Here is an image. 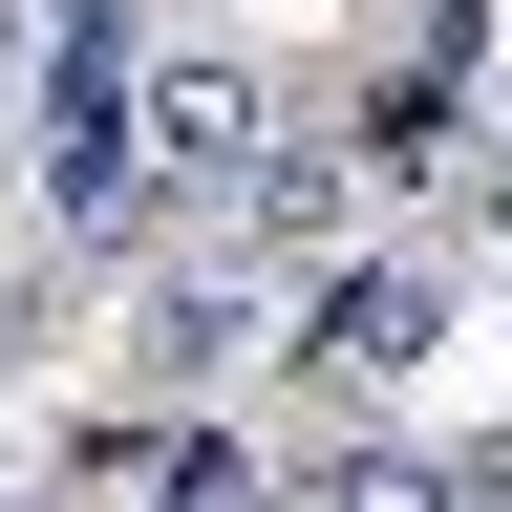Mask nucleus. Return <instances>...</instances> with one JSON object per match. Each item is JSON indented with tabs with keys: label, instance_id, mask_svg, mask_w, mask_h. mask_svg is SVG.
I'll return each mask as SVG.
<instances>
[{
	"label": "nucleus",
	"instance_id": "7",
	"mask_svg": "<svg viewBox=\"0 0 512 512\" xmlns=\"http://www.w3.org/2000/svg\"><path fill=\"white\" fill-rule=\"evenodd\" d=\"M470 256H491V278H512V128H491V150H470Z\"/></svg>",
	"mask_w": 512,
	"mask_h": 512
},
{
	"label": "nucleus",
	"instance_id": "3",
	"mask_svg": "<svg viewBox=\"0 0 512 512\" xmlns=\"http://www.w3.org/2000/svg\"><path fill=\"white\" fill-rule=\"evenodd\" d=\"M128 363H150V406L256 384L278 363V256H171V278H128Z\"/></svg>",
	"mask_w": 512,
	"mask_h": 512
},
{
	"label": "nucleus",
	"instance_id": "5",
	"mask_svg": "<svg viewBox=\"0 0 512 512\" xmlns=\"http://www.w3.org/2000/svg\"><path fill=\"white\" fill-rule=\"evenodd\" d=\"M299 470L256 448L235 406H150V448H128V512H278Z\"/></svg>",
	"mask_w": 512,
	"mask_h": 512
},
{
	"label": "nucleus",
	"instance_id": "6",
	"mask_svg": "<svg viewBox=\"0 0 512 512\" xmlns=\"http://www.w3.org/2000/svg\"><path fill=\"white\" fill-rule=\"evenodd\" d=\"M278 512H470V448H448V427H342Z\"/></svg>",
	"mask_w": 512,
	"mask_h": 512
},
{
	"label": "nucleus",
	"instance_id": "1",
	"mask_svg": "<svg viewBox=\"0 0 512 512\" xmlns=\"http://www.w3.org/2000/svg\"><path fill=\"white\" fill-rule=\"evenodd\" d=\"M448 342H470V235H342L320 278H278V363L342 406H406Z\"/></svg>",
	"mask_w": 512,
	"mask_h": 512
},
{
	"label": "nucleus",
	"instance_id": "4",
	"mask_svg": "<svg viewBox=\"0 0 512 512\" xmlns=\"http://www.w3.org/2000/svg\"><path fill=\"white\" fill-rule=\"evenodd\" d=\"M342 214H363V150H342L320 107H278V150H256V192H235V256L320 278V256H342Z\"/></svg>",
	"mask_w": 512,
	"mask_h": 512
},
{
	"label": "nucleus",
	"instance_id": "9",
	"mask_svg": "<svg viewBox=\"0 0 512 512\" xmlns=\"http://www.w3.org/2000/svg\"><path fill=\"white\" fill-rule=\"evenodd\" d=\"M0 512H43V470H0Z\"/></svg>",
	"mask_w": 512,
	"mask_h": 512
},
{
	"label": "nucleus",
	"instance_id": "2",
	"mask_svg": "<svg viewBox=\"0 0 512 512\" xmlns=\"http://www.w3.org/2000/svg\"><path fill=\"white\" fill-rule=\"evenodd\" d=\"M278 64H235V43H171V64H128V150H150V192L171 214H235L256 192V150H278Z\"/></svg>",
	"mask_w": 512,
	"mask_h": 512
},
{
	"label": "nucleus",
	"instance_id": "8",
	"mask_svg": "<svg viewBox=\"0 0 512 512\" xmlns=\"http://www.w3.org/2000/svg\"><path fill=\"white\" fill-rule=\"evenodd\" d=\"M22 43H43V0H0V107H22Z\"/></svg>",
	"mask_w": 512,
	"mask_h": 512
}]
</instances>
